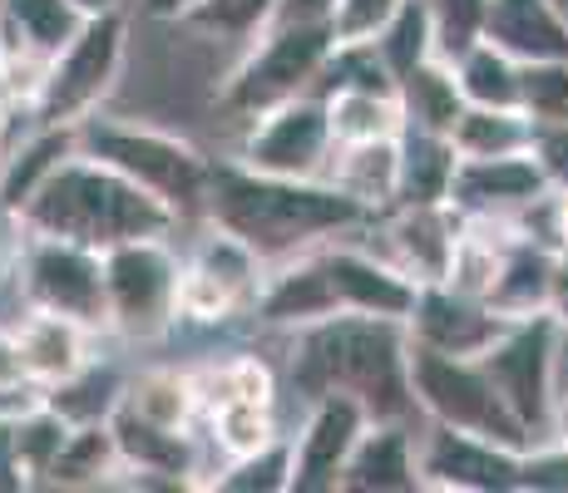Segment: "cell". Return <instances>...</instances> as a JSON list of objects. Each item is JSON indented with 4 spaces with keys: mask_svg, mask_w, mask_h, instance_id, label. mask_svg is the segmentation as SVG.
Listing matches in <instances>:
<instances>
[{
    "mask_svg": "<svg viewBox=\"0 0 568 493\" xmlns=\"http://www.w3.org/2000/svg\"><path fill=\"white\" fill-rule=\"evenodd\" d=\"M371 424L366 404L356 394H316L312 400V420L302 424L297 444H292V484L297 493H326L336 489V474H342L346 454L356 449L362 430Z\"/></svg>",
    "mask_w": 568,
    "mask_h": 493,
    "instance_id": "4fadbf2b",
    "label": "cell"
},
{
    "mask_svg": "<svg viewBox=\"0 0 568 493\" xmlns=\"http://www.w3.org/2000/svg\"><path fill=\"white\" fill-rule=\"evenodd\" d=\"M104 424H109V434H114L124 469H139V474H163L169 484H179V479L193 469V449H189V434H183V430H163V424L134 414L129 404H114Z\"/></svg>",
    "mask_w": 568,
    "mask_h": 493,
    "instance_id": "cb8c5ba5",
    "label": "cell"
},
{
    "mask_svg": "<svg viewBox=\"0 0 568 493\" xmlns=\"http://www.w3.org/2000/svg\"><path fill=\"white\" fill-rule=\"evenodd\" d=\"M332 148L336 138L326 124V99L297 94L253 119V134L243 144V168L272 173V178H322Z\"/></svg>",
    "mask_w": 568,
    "mask_h": 493,
    "instance_id": "30bf717a",
    "label": "cell"
},
{
    "mask_svg": "<svg viewBox=\"0 0 568 493\" xmlns=\"http://www.w3.org/2000/svg\"><path fill=\"white\" fill-rule=\"evenodd\" d=\"M213 430H217V444L227 449L233 459L253 454V449L272 444V400H227L213 410Z\"/></svg>",
    "mask_w": 568,
    "mask_h": 493,
    "instance_id": "8d00e7d4",
    "label": "cell"
},
{
    "mask_svg": "<svg viewBox=\"0 0 568 493\" xmlns=\"http://www.w3.org/2000/svg\"><path fill=\"white\" fill-rule=\"evenodd\" d=\"M257 311H262V321H272V326H312V321H326V316H342L336 311L332 281H326L322 251H297V257H287V267L262 291Z\"/></svg>",
    "mask_w": 568,
    "mask_h": 493,
    "instance_id": "7402d4cb",
    "label": "cell"
},
{
    "mask_svg": "<svg viewBox=\"0 0 568 493\" xmlns=\"http://www.w3.org/2000/svg\"><path fill=\"white\" fill-rule=\"evenodd\" d=\"M549 311H554V321H564L568 326V277L559 271V281H554V301H549Z\"/></svg>",
    "mask_w": 568,
    "mask_h": 493,
    "instance_id": "f6af8a7d",
    "label": "cell"
},
{
    "mask_svg": "<svg viewBox=\"0 0 568 493\" xmlns=\"http://www.w3.org/2000/svg\"><path fill=\"white\" fill-rule=\"evenodd\" d=\"M16 104H20V99H16V90H10V80H6V64H0V124H6V114Z\"/></svg>",
    "mask_w": 568,
    "mask_h": 493,
    "instance_id": "7dc6e473",
    "label": "cell"
},
{
    "mask_svg": "<svg viewBox=\"0 0 568 493\" xmlns=\"http://www.w3.org/2000/svg\"><path fill=\"white\" fill-rule=\"evenodd\" d=\"M435 20V54L455 60L465 45L479 40V20H485V0H425Z\"/></svg>",
    "mask_w": 568,
    "mask_h": 493,
    "instance_id": "ab89813d",
    "label": "cell"
},
{
    "mask_svg": "<svg viewBox=\"0 0 568 493\" xmlns=\"http://www.w3.org/2000/svg\"><path fill=\"white\" fill-rule=\"evenodd\" d=\"M336 489L356 493H406L420 489V469H415V444L396 420H376L362 430L356 449L346 454Z\"/></svg>",
    "mask_w": 568,
    "mask_h": 493,
    "instance_id": "ffe728a7",
    "label": "cell"
},
{
    "mask_svg": "<svg viewBox=\"0 0 568 493\" xmlns=\"http://www.w3.org/2000/svg\"><path fill=\"white\" fill-rule=\"evenodd\" d=\"M455 153L450 134H425V129H400V183L396 203H445L455 178Z\"/></svg>",
    "mask_w": 568,
    "mask_h": 493,
    "instance_id": "4316f807",
    "label": "cell"
},
{
    "mask_svg": "<svg viewBox=\"0 0 568 493\" xmlns=\"http://www.w3.org/2000/svg\"><path fill=\"white\" fill-rule=\"evenodd\" d=\"M322 267L332 281L336 311H356V316H386V321L406 326L410 306H415V281L390 261H376L362 247H322Z\"/></svg>",
    "mask_w": 568,
    "mask_h": 493,
    "instance_id": "2e32d148",
    "label": "cell"
},
{
    "mask_svg": "<svg viewBox=\"0 0 568 493\" xmlns=\"http://www.w3.org/2000/svg\"><path fill=\"white\" fill-rule=\"evenodd\" d=\"M193 404H199L193 380L189 376H169V370H154V376H144L134 390H129V410L163 424V430H189Z\"/></svg>",
    "mask_w": 568,
    "mask_h": 493,
    "instance_id": "836d02e7",
    "label": "cell"
},
{
    "mask_svg": "<svg viewBox=\"0 0 568 493\" xmlns=\"http://www.w3.org/2000/svg\"><path fill=\"white\" fill-rule=\"evenodd\" d=\"M70 6L90 20V16H104V10H119V0H70Z\"/></svg>",
    "mask_w": 568,
    "mask_h": 493,
    "instance_id": "bcb514c9",
    "label": "cell"
},
{
    "mask_svg": "<svg viewBox=\"0 0 568 493\" xmlns=\"http://www.w3.org/2000/svg\"><path fill=\"white\" fill-rule=\"evenodd\" d=\"M554 6H559V16H564V20H568V0H554Z\"/></svg>",
    "mask_w": 568,
    "mask_h": 493,
    "instance_id": "681fc988",
    "label": "cell"
},
{
    "mask_svg": "<svg viewBox=\"0 0 568 493\" xmlns=\"http://www.w3.org/2000/svg\"><path fill=\"white\" fill-rule=\"evenodd\" d=\"M376 54L386 60L390 80H400L406 70H415L420 60L435 54V20H430V6L425 0H400V10L381 25V35L371 40Z\"/></svg>",
    "mask_w": 568,
    "mask_h": 493,
    "instance_id": "d6a6232c",
    "label": "cell"
},
{
    "mask_svg": "<svg viewBox=\"0 0 568 493\" xmlns=\"http://www.w3.org/2000/svg\"><path fill=\"white\" fill-rule=\"evenodd\" d=\"M84 336H90V326L70 321V316H54V311H36L16 336H10L20 380H26V386L54 390L70 376H80V370L90 366V356H84Z\"/></svg>",
    "mask_w": 568,
    "mask_h": 493,
    "instance_id": "d6986e66",
    "label": "cell"
},
{
    "mask_svg": "<svg viewBox=\"0 0 568 493\" xmlns=\"http://www.w3.org/2000/svg\"><path fill=\"white\" fill-rule=\"evenodd\" d=\"M0 390H26V380H20V366H16V346H10V336H0Z\"/></svg>",
    "mask_w": 568,
    "mask_h": 493,
    "instance_id": "b9f144b4",
    "label": "cell"
},
{
    "mask_svg": "<svg viewBox=\"0 0 568 493\" xmlns=\"http://www.w3.org/2000/svg\"><path fill=\"white\" fill-rule=\"evenodd\" d=\"M287 484H292V444H277V440L233 459V469L213 479V489H227V493H282Z\"/></svg>",
    "mask_w": 568,
    "mask_h": 493,
    "instance_id": "d590c367",
    "label": "cell"
},
{
    "mask_svg": "<svg viewBox=\"0 0 568 493\" xmlns=\"http://www.w3.org/2000/svg\"><path fill=\"white\" fill-rule=\"evenodd\" d=\"M554 350H559V321H554V311H539L524 316V321H509L505 336L485 356H475L489 386L515 410V420L529 430L534 444L549 434L554 414Z\"/></svg>",
    "mask_w": 568,
    "mask_h": 493,
    "instance_id": "9c48e42d",
    "label": "cell"
},
{
    "mask_svg": "<svg viewBox=\"0 0 568 493\" xmlns=\"http://www.w3.org/2000/svg\"><path fill=\"white\" fill-rule=\"evenodd\" d=\"M406 380H410V400L415 410H425L435 424L450 430L479 434L489 444H505L515 454H529L534 440L529 430L515 420L499 390L489 386V376L479 370L475 356H445V350L415 346L406 336Z\"/></svg>",
    "mask_w": 568,
    "mask_h": 493,
    "instance_id": "277c9868",
    "label": "cell"
},
{
    "mask_svg": "<svg viewBox=\"0 0 568 493\" xmlns=\"http://www.w3.org/2000/svg\"><path fill=\"white\" fill-rule=\"evenodd\" d=\"M0 489H20V474H16V410H0Z\"/></svg>",
    "mask_w": 568,
    "mask_h": 493,
    "instance_id": "60d3db41",
    "label": "cell"
},
{
    "mask_svg": "<svg viewBox=\"0 0 568 493\" xmlns=\"http://www.w3.org/2000/svg\"><path fill=\"white\" fill-rule=\"evenodd\" d=\"M549 197V178H544L534 153H505V158H460L450 178V197L445 203L469 217H495L509 207H534Z\"/></svg>",
    "mask_w": 568,
    "mask_h": 493,
    "instance_id": "9a60e30c",
    "label": "cell"
},
{
    "mask_svg": "<svg viewBox=\"0 0 568 493\" xmlns=\"http://www.w3.org/2000/svg\"><path fill=\"white\" fill-rule=\"evenodd\" d=\"M400 10V0H332L326 10V30H332V45H362L376 40L381 25Z\"/></svg>",
    "mask_w": 568,
    "mask_h": 493,
    "instance_id": "f35d334b",
    "label": "cell"
},
{
    "mask_svg": "<svg viewBox=\"0 0 568 493\" xmlns=\"http://www.w3.org/2000/svg\"><path fill=\"white\" fill-rule=\"evenodd\" d=\"M119 469H124V459H119V444L114 434H109V424H74L70 440L60 444V454H54L45 484H60V489H90V484H104V479H114Z\"/></svg>",
    "mask_w": 568,
    "mask_h": 493,
    "instance_id": "f546056e",
    "label": "cell"
},
{
    "mask_svg": "<svg viewBox=\"0 0 568 493\" xmlns=\"http://www.w3.org/2000/svg\"><path fill=\"white\" fill-rule=\"evenodd\" d=\"M124 16L104 10L90 16L80 30L70 35V45L50 54L45 84L36 94V119L40 129H74L80 119L94 114V104L114 90L119 64H124Z\"/></svg>",
    "mask_w": 568,
    "mask_h": 493,
    "instance_id": "52a82bcc",
    "label": "cell"
},
{
    "mask_svg": "<svg viewBox=\"0 0 568 493\" xmlns=\"http://www.w3.org/2000/svg\"><path fill=\"white\" fill-rule=\"evenodd\" d=\"M326 99V124L336 144H366V138H396L400 134V99L381 90H332Z\"/></svg>",
    "mask_w": 568,
    "mask_h": 493,
    "instance_id": "f1b7e54d",
    "label": "cell"
},
{
    "mask_svg": "<svg viewBox=\"0 0 568 493\" xmlns=\"http://www.w3.org/2000/svg\"><path fill=\"white\" fill-rule=\"evenodd\" d=\"M203 207L213 213V227L253 247L257 261H287L366 217V207L332 183L272 178V173H253L243 163H223L207 173Z\"/></svg>",
    "mask_w": 568,
    "mask_h": 493,
    "instance_id": "6da1fadb",
    "label": "cell"
},
{
    "mask_svg": "<svg viewBox=\"0 0 568 493\" xmlns=\"http://www.w3.org/2000/svg\"><path fill=\"white\" fill-rule=\"evenodd\" d=\"M277 10L282 0H199L183 20L223 40H257L277 20Z\"/></svg>",
    "mask_w": 568,
    "mask_h": 493,
    "instance_id": "e575fe53",
    "label": "cell"
},
{
    "mask_svg": "<svg viewBox=\"0 0 568 493\" xmlns=\"http://www.w3.org/2000/svg\"><path fill=\"white\" fill-rule=\"evenodd\" d=\"M74 424L64 420L60 410H50L45 400H30L26 410H16V474H20V489L40 484L50 474L54 454L60 444L70 440Z\"/></svg>",
    "mask_w": 568,
    "mask_h": 493,
    "instance_id": "1f68e13d",
    "label": "cell"
},
{
    "mask_svg": "<svg viewBox=\"0 0 568 493\" xmlns=\"http://www.w3.org/2000/svg\"><path fill=\"white\" fill-rule=\"evenodd\" d=\"M326 54H332V30L326 20H272L257 35L253 54L237 64V74L223 90L227 114L257 119L262 109L282 104V99L312 94L316 74H322Z\"/></svg>",
    "mask_w": 568,
    "mask_h": 493,
    "instance_id": "8992f818",
    "label": "cell"
},
{
    "mask_svg": "<svg viewBox=\"0 0 568 493\" xmlns=\"http://www.w3.org/2000/svg\"><path fill=\"white\" fill-rule=\"evenodd\" d=\"M396 99H400V129H425V134H450V124L460 119L465 94L455 84V70L445 54H430L415 70H406L396 80Z\"/></svg>",
    "mask_w": 568,
    "mask_h": 493,
    "instance_id": "d4e9b609",
    "label": "cell"
},
{
    "mask_svg": "<svg viewBox=\"0 0 568 493\" xmlns=\"http://www.w3.org/2000/svg\"><path fill=\"white\" fill-rule=\"evenodd\" d=\"M479 40L515 54L519 64L568 60V20L554 0H485Z\"/></svg>",
    "mask_w": 568,
    "mask_h": 493,
    "instance_id": "e0dca14e",
    "label": "cell"
},
{
    "mask_svg": "<svg viewBox=\"0 0 568 493\" xmlns=\"http://www.w3.org/2000/svg\"><path fill=\"white\" fill-rule=\"evenodd\" d=\"M455 84H460L465 104L479 109H519L524 104V64L515 54H505L489 40H475L450 60Z\"/></svg>",
    "mask_w": 568,
    "mask_h": 493,
    "instance_id": "484cf974",
    "label": "cell"
},
{
    "mask_svg": "<svg viewBox=\"0 0 568 493\" xmlns=\"http://www.w3.org/2000/svg\"><path fill=\"white\" fill-rule=\"evenodd\" d=\"M326 173H332V188H342L346 197H356L366 213L396 207L400 134L396 138H366V144H336Z\"/></svg>",
    "mask_w": 568,
    "mask_h": 493,
    "instance_id": "603a6c76",
    "label": "cell"
},
{
    "mask_svg": "<svg viewBox=\"0 0 568 493\" xmlns=\"http://www.w3.org/2000/svg\"><path fill=\"white\" fill-rule=\"evenodd\" d=\"M524 114L529 124H568V60L524 64Z\"/></svg>",
    "mask_w": 568,
    "mask_h": 493,
    "instance_id": "74e56055",
    "label": "cell"
},
{
    "mask_svg": "<svg viewBox=\"0 0 568 493\" xmlns=\"http://www.w3.org/2000/svg\"><path fill=\"white\" fill-rule=\"evenodd\" d=\"M26 296L36 311L70 316L80 326L104 321V267L100 251L64 237H30L26 247Z\"/></svg>",
    "mask_w": 568,
    "mask_h": 493,
    "instance_id": "8fae6325",
    "label": "cell"
},
{
    "mask_svg": "<svg viewBox=\"0 0 568 493\" xmlns=\"http://www.w3.org/2000/svg\"><path fill=\"white\" fill-rule=\"evenodd\" d=\"M549 434L554 444L568 454V394H554V414H549Z\"/></svg>",
    "mask_w": 568,
    "mask_h": 493,
    "instance_id": "7bdbcfd3",
    "label": "cell"
},
{
    "mask_svg": "<svg viewBox=\"0 0 568 493\" xmlns=\"http://www.w3.org/2000/svg\"><path fill=\"white\" fill-rule=\"evenodd\" d=\"M450 144L460 158H505V153H529L534 124L524 109H479L465 104L450 124Z\"/></svg>",
    "mask_w": 568,
    "mask_h": 493,
    "instance_id": "83f0119b",
    "label": "cell"
},
{
    "mask_svg": "<svg viewBox=\"0 0 568 493\" xmlns=\"http://www.w3.org/2000/svg\"><path fill=\"white\" fill-rule=\"evenodd\" d=\"M554 281H559V261L544 247H534L529 237H519L515 247L499 251V271H495V281H489L485 306L499 311L505 321H524V316L549 311Z\"/></svg>",
    "mask_w": 568,
    "mask_h": 493,
    "instance_id": "44dd1931",
    "label": "cell"
},
{
    "mask_svg": "<svg viewBox=\"0 0 568 493\" xmlns=\"http://www.w3.org/2000/svg\"><path fill=\"white\" fill-rule=\"evenodd\" d=\"M26 394H16V390H0V410H26Z\"/></svg>",
    "mask_w": 568,
    "mask_h": 493,
    "instance_id": "c3c4849f",
    "label": "cell"
},
{
    "mask_svg": "<svg viewBox=\"0 0 568 493\" xmlns=\"http://www.w3.org/2000/svg\"><path fill=\"white\" fill-rule=\"evenodd\" d=\"M193 6H199V0H144V10L159 20H183Z\"/></svg>",
    "mask_w": 568,
    "mask_h": 493,
    "instance_id": "ee69618b",
    "label": "cell"
},
{
    "mask_svg": "<svg viewBox=\"0 0 568 493\" xmlns=\"http://www.w3.org/2000/svg\"><path fill=\"white\" fill-rule=\"evenodd\" d=\"M292 380L307 400L342 390L366 404L371 420H400L415 404L406 380V326L356 311L312 321L302 336Z\"/></svg>",
    "mask_w": 568,
    "mask_h": 493,
    "instance_id": "3957f363",
    "label": "cell"
},
{
    "mask_svg": "<svg viewBox=\"0 0 568 493\" xmlns=\"http://www.w3.org/2000/svg\"><path fill=\"white\" fill-rule=\"evenodd\" d=\"M505 316L489 311L475 296H460L440 281H425L415 291V306L406 316V336L415 346L445 350V356H485L489 346L505 336Z\"/></svg>",
    "mask_w": 568,
    "mask_h": 493,
    "instance_id": "5bb4252c",
    "label": "cell"
},
{
    "mask_svg": "<svg viewBox=\"0 0 568 493\" xmlns=\"http://www.w3.org/2000/svg\"><path fill=\"white\" fill-rule=\"evenodd\" d=\"M74 144L84 148V158H100L114 173H124L129 183L163 197L173 213H189V207L207 203V173H213V163L173 134L114 124V119H80Z\"/></svg>",
    "mask_w": 568,
    "mask_h": 493,
    "instance_id": "5b68a950",
    "label": "cell"
},
{
    "mask_svg": "<svg viewBox=\"0 0 568 493\" xmlns=\"http://www.w3.org/2000/svg\"><path fill=\"white\" fill-rule=\"evenodd\" d=\"M386 237L400 257L396 267L415 287H425V281H440L445 267H450L455 237H460V213L450 203H396Z\"/></svg>",
    "mask_w": 568,
    "mask_h": 493,
    "instance_id": "ac0fdd59",
    "label": "cell"
},
{
    "mask_svg": "<svg viewBox=\"0 0 568 493\" xmlns=\"http://www.w3.org/2000/svg\"><path fill=\"white\" fill-rule=\"evenodd\" d=\"M415 469H420V489H455V493L524 489V454L435 420L425 430L420 449H415Z\"/></svg>",
    "mask_w": 568,
    "mask_h": 493,
    "instance_id": "7c38bea8",
    "label": "cell"
},
{
    "mask_svg": "<svg viewBox=\"0 0 568 493\" xmlns=\"http://www.w3.org/2000/svg\"><path fill=\"white\" fill-rule=\"evenodd\" d=\"M20 223L40 237H64V243L104 251L114 243H134V237H169L179 213L109 163L70 158L54 163L30 188V197L20 203Z\"/></svg>",
    "mask_w": 568,
    "mask_h": 493,
    "instance_id": "7a4b0ae2",
    "label": "cell"
},
{
    "mask_svg": "<svg viewBox=\"0 0 568 493\" xmlns=\"http://www.w3.org/2000/svg\"><path fill=\"white\" fill-rule=\"evenodd\" d=\"M0 20L16 45H30L40 54L64 50L74 30L84 25V16L70 0H0Z\"/></svg>",
    "mask_w": 568,
    "mask_h": 493,
    "instance_id": "4dcf8cb0",
    "label": "cell"
},
{
    "mask_svg": "<svg viewBox=\"0 0 568 493\" xmlns=\"http://www.w3.org/2000/svg\"><path fill=\"white\" fill-rule=\"evenodd\" d=\"M104 321L129 341H154L179 321V257L163 237H134L100 251Z\"/></svg>",
    "mask_w": 568,
    "mask_h": 493,
    "instance_id": "ba28073f",
    "label": "cell"
}]
</instances>
